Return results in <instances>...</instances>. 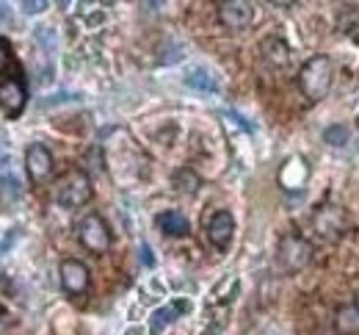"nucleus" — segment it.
<instances>
[{
    "label": "nucleus",
    "instance_id": "obj_8",
    "mask_svg": "<svg viewBox=\"0 0 359 335\" xmlns=\"http://www.w3.org/2000/svg\"><path fill=\"white\" fill-rule=\"evenodd\" d=\"M25 169H28L34 183H45L53 175V152L45 144H31L28 152H25Z\"/></svg>",
    "mask_w": 359,
    "mask_h": 335
},
{
    "label": "nucleus",
    "instance_id": "obj_4",
    "mask_svg": "<svg viewBox=\"0 0 359 335\" xmlns=\"http://www.w3.org/2000/svg\"><path fill=\"white\" fill-rule=\"evenodd\" d=\"M313 228L320 239L334 241L346 233L348 216H346V211H343L340 205H320L313 216Z\"/></svg>",
    "mask_w": 359,
    "mask_h": 335
},
{
    "label": "nucleus",
    "instance_id": "obj_15",
    "mask_svg": "<svg viewBox=\"0 0 359 335\" xmlns=\"http://www.w3.org/2000/svg\"><path fill=\"white\" fill-rule=\"evenodd\" d=\"M182 308H188V305H175V308H161V310H155V313H152V327H149L152 335H161V330L175 322L177 310H182Z\"/></svg>",
    "mask_w": 359,
    "mask_h": 335
},
{
    "label": "nucleus",
    "instance_id": "obj_10",
    "mask_svg": "<svg viewBox=\"0 0 359 335\" xmlns=\"http://www.w3.org/2000/svg\"><path fill=\"white\" fill-rule=\"evenodd\" d=\"M235 236V219L229 211H216L210 219H208V241L216 247V249H226L232 244Z\"/></svg>",
    "mask_w": 359,
    "mask_h": 335
},
{
    "label": "nucleus",
    "instance_id": "obj_9",
    "mask_svg": "<svg viewBox=\"0 0 359 335\" xmlns=\"http://www.w3.org/2000/svg\"><path fill=\"white\" fill-rule=\"evenodd\" d=\"M307 178H310L307 161H304L302 155H290V158L285 161L282 172H279V186H282L285 192H302L304 183H307Z\"/></svg>",
    "mask_w": 359,
    "mask_h": 335
},
{
    "label": "nucleus",
    "instance_id": "obj_1",
    "mask_svg": "<svg viewBox=\"0 0 359 335\" xmlns=\"http://www.w3.org/2000/svg\"><path fill=\"white\" fill-rule=\"evenodd\" d=\"M332 81H334V67L326 55H313L299 72V89L310 103L326 95L332 89Z\"/></svg>",
    "mask_w": 359,
    "mask_h": 335
},
{
    "label": "nucleus",
    "instance_id": "obj_5",
    "mask_svg": "<svg viewBox=\"0 0 359 335\" xmlns=\"http://www.w3.org/2000/svg\"><path fill=\"white\" fill-rule=\"evenodd\" d=\"M25 100H28V92H25V81H22L20 70L14 75L0 78V108L6 111L8 119H17L22 114Z\"/></svg>",
    "mask_w": 359,
    "mask_h": 335
},
{
    "label": "nucleus",
    "instance_id": "obj_17",
    "mask_svg": "<svg viewBox=\"0 0 359 335\" xmlns=\"http://www.w3.org/2000/svg\"><path fill=\"white\" fill-rule=\"evenodd\" d=\"M175 186H177L180 192L194 194L196 192V186H199V178H196L191 169H180L177 175H175Z\"/></svg>",
    "mask_w": 359,
    "mask_h": 335
},
{
    "label": "nucleus",
    "instance_id": "obj_11",
    "mask_svg": "<svg viewBox=\"0 0 359 335\" xmlns=\"http://www.w3.org/2000/svg\"><path fill=\"white\" fill-rule=\"evenodd\" d=\"M61 286L67 288L69 294H83L89 288V269L81 261L67 258L61 263Z\"/></svg>",
    "mask_w": 359,
    "mask_h": 335
},
{
    "label": "nucleus",
    "instance_id": "obj_7",
    "mask_svg": "<svg viewBox=\"0 0 359 335\" xmlns=\"http://www.w3.org/2000/svg\"><path fill=\"white\" fill-rule=\"evenodd\" d=\"M219 20L226 28L241 31V28L252 25L255 8H252V3H243V0H224V3H219Z\"/></svg>",
    "mask_w": 359,
    "mask_h": 335
},
{
    "label": "nucleus",
    "instance_id": "obj_22",
    "mask_svg": "<svg viewBox=\"0 0 359 335\" xmlns=\"http://www.w3.org/2000/svg\"><path fill=\"white\" fill-rule=\"evenodd\" d=\"M354 308H357V310H359V294H357V305H354Z\"/></svg>",
    "mask_w": 359,
    "mask_h": 335
},
{
    "label": "nucleus",
    "instance_id": "obj_16",
    "mask_svg": "<svg viewBox=\"0 0 359 335\" xmlns=\"http://www.w3.org/2000/svg\"><path fill=\"white\" fill-rule=\"evenodd\" d=\"M185 84L194 86V89H202V92H216V89H219V84L213 81V75L205 72V70H194V72H188Z\"/></svg>",
    "mask_w": 359,
    "mask_h": 335
},
{
    "label": "nucleus",
    "instance_id": "obj_20",
    "mask_svg": "<svg viewBox=\"0 0 359 335\" xmlns=\"http://www.w3.org/2000/svg\"><path fill=\"white\" fill-rule=\"evenodd\" d=\"M47 3H42V0H36V3H22V11L25 14H39V11H45Z\"/></svg>",
    "mask_w": 359,
    "mask_h": 335
},
{
    "label": "nucleus",
    "instance_id": "obj_2",
    "mask_svg": "<svg viewBox=\"0 0 359 335\" xmlns=\"http://www.w3.org/2000/svg\"><path fill=\"white\" fill-rule=\"evenodd\" d=\"M313 261V247L310 241L296 236V233H287L279 239V247H276V263L285 275H296L302 272L307 263Z\"/></svg>",
    "mask_w": 359,
    "mask_h": 335
},
{
    "label": "nucleus",
    "instance_id": "obj_19",
    "mask_svg": "<svg viewBox=\"0 0 359 335\" xmlns=\"http://www.w3.org/2000/svg\"><path fill=\"white\" fill-rule=\"evenodd\" d=\"M8 64H11V45L0 37V75L6 72V67H8Z\"/></svg>",
    "mask_w": 359,
    "mask_h": 335
},
{
    "label": "nucleus",
    "instance_id": "obj_18",
    "mask_svg": "<svg viewBox=\"0 0 359 335\" xmlns=\"http://www.w3.org/2000/svg\"><path fill=\"white\" fill-rule=\"evenodd\" d=\"M323 142L332 144V147H340V144L348 142V128L346 125H334V128H326L323 131Z\"/></svg>",
    "mask_w": 359,
    "mask_h": 335
},
{
    "label": "nucleus",
    "instance_id": "obj_12",
    "mask_svg": "<svg viewBox=\"0 0 359 335\" xmlns=\"http://www.w3.org/2000/svg\"><path fill=\"white\" fill-rule=\"evenodd\" d=\"M263 58L269 61L271 67H285L287 61H290V48H287V42L285 39H279V37H269V39H263Z\"/></svg>",
    "mask_w": 359,
    "mask_h": 335
},
{
    "label": "nucleus",
    "instance_id": "obj_13",
    "mask_svg": "<svg viewBox=\"0 0 359 335\" xmlns=\"http://www.w3.org/2000/svg\"><path fill=\"white\" fill-rule=\"evenodd\" d=\"M158 228L166 236H185L188 233V219L180 211H166V214L158 216Z\"/></svg>",
    "mask_w": 359,
    "mask_h": 335
},
{
    "label": "nucleus",
    "instance_id": "obj_3",
    "mask_svg": "<svg viewBox=\"0 0 359 335\" xmlns=\"http://www.w3.org/2000/svg\"><path fill=\"white\" fill-rule=\"evenodd\" d=\"M55 199L64 208H81L91 199V180L86 178V172L81 169H69L58 178L55 183Z\"/></svg>",
    "mask_w": 359,
    "mask_h": 335
},
{
    "label": "nucleus",
    "instance_id": "obj_14",
    "mask_svg": "<svg viewBox=\"0 0 359 335\" xmlns=\"http://www.w3.org/2000/svg\"><path fill=\"white\" fill-rule=\"evenodd\" d=\"M337 333L340 335H357L359 333V310L357 308H343L337 313Z\"/></svg>",
    "mask_w": 359,
    "mask_h": 335
},
{
    "label": "nucleus",
    "instance_id": "obj_6",
    "mask_svg": "<svg viewBox=\"0 0 359 335\" xmlns=\"http://www.w3.org/2000/svg\"><path fill=\"white\" fill-rule=\"evenodd\" d=\"M78 239L81 244L94 252V255H102V252H108V247H111V230H108V225L97 216V214H89L81 225H78Z\"/></svg>",
    "mask_w": 359,
    "mask_h": 335
},
{
    "label": "nucleus",
    "instance_id": "obj_21",
    "mask_svg": "<svg viewBox=\"0 0 359 335\" xmlns=\"http://www.w3.org/2000/svg\"><path fill=\"white\" fill-rule=\"evenodd\" d=\"M141 261H144L147 266H152V255H149V247H141Z\"/></svg>",
    "mask_w": 359,
    "mask_h": 335
}]
</instances>
